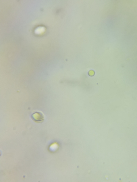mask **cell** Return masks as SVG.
<instances>
[{"label":"cell","mask_w":137,"mask_h":182,"mask_svg":"<svg viewBox=\"0 0 137 182\" xmlns=\"http://www.w3.org/2000/svg\"><path fill=\"white\" fill-rule=\"evenodd\" d=\"M31 117L34 121L37 122H41L44 121V119L43 114L41 112H38L33 113Z\"/></svg>","instance_id":"cell-1"}]
</instances>
